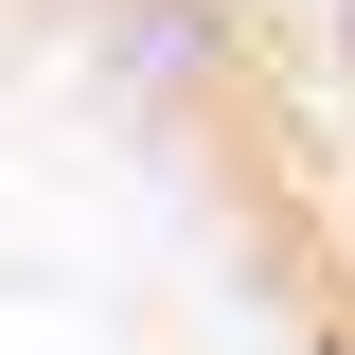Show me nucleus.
Masks as SVG:
<instances>
[{
	"label": "nucleus",
	"instance_id": "nucleus-2",
	"mask_svg": "<svg viewBox=\"0 0 355 355\" xmlns=\"http://www.w3.org/2000/svg\"><path fill=\"white\" fill-rule=\"evenodd\" d=\"M338 18V71H320V107H338V142H355V0H320Z\"/></svg>",
	"mask_w": 355,
	"mask_h": 355
},
{
	"label": "nucleus",
	"instance_id": "nucleus-1",
	"mask_svg": "<svg viewBox=\"0 0 355 355\" xmlns=\"http://www.w3.org/2000/svg\"><path fill=\"white\" fill-rule=\"evenodd\" d=\"M0 355H355V142L284 0H0Z\"/></svg>",
	"mask_w": 355,
	"mask_h": 355
}]
</instances>
